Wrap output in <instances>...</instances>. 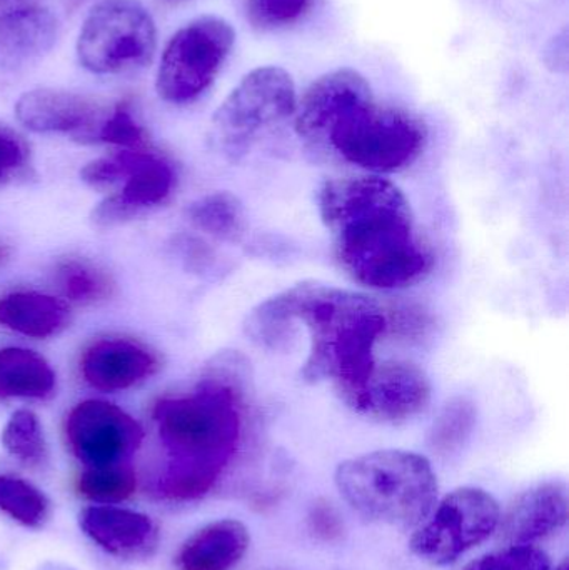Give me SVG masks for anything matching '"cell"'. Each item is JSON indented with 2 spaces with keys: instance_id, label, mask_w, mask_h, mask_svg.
I'll return each mask as SVG.
<instances>
[{
  "instance_id": "7",
  "label": "cell",
  "mask_w": 569,
  "mask_h": 570,
  "mask_svg": "<svg viewBox=\"0 0 569 570\" xmlns=\"http://www.w3.org/2000/svg\"><path fill=\"white\" fill-rule=\"evenodd\" d=\"M156 47V22L139 0H100L80 27L76 50L89 72L120 76L144 69Z\"/></svg>"
},
{
  "instance_id": "3",
  "label": "cell",
  "mask_w": 569,
  "mask_h": 570,
  "mask_svg": "<svg viewBox=\"0 0 569 570\" xmlns=\"http://www.w3.org/2000/svg\"><path fill=\"white\" fill-rule=\"evenodd\" d=\"M283 294L297 324L310 332L303 381L333 382L340 395L356 389L376 364L374 345L386 331L383 307L367 295L316 281Z\"/></svg>"
},
{
  "instance_id": "13",
  "label": "cell",
  "mask_w": 569,
  "mask_h": 570,
  "mask_svg": "<svg viewBox=\"0 0 569 570\" xmlns=\"http://www.w3.org/2000/svg\"><path fill=\"white\" fill-rule=\"evenodd\" d=\"M110 107L84 94L39 87L19 97L16 116L32 132L66 134L79 142L96 144Z\"/></svg>"
},
{
  "instance_id": "8",
  "label": "cell",
  "mask_w": 569,
  "mask_h": 570,
  "mask_svg": "<svg viewBox=\"0 0 569 570\" xmlns=\"http://www.w3.org/2000/svg\"><path fill=\"white\" fill-rule=\"evenodd\" d=\"M233 27L203 16L180 27L164 47L156 76L160 99L176 106L199 99L216 80L234 46Z\"/></svg>"
},
{
  "instance_id": "9",
  "label": "cell",
  "mask_w": 569,
  "mask_h": 570,
  "mask_svg": "<svg viewBox=\"0 0 569 570\" xmlns=\"http://www.w3.org/2000/svg\"><path fill=\"white\" fill-rule=\"evenodd\" d=\"M500 521V504L490 492L478 488L457 489L413 535L411 551L430 564H451L487 541Z\"/></svg>"
},
{
  "instance_id": "1",
  "label": "cell",
  "mask_w": 569,
  "mask_h": 570,
  "mask_svg": "<svg viewBox=\"0 0 569 570\" xmlns=\"http://www.w3.org/2000/svg\"><path fill=\"white\" fill-rule=\"evenodd\" d=\"M320 214L337 263L356 283L396 291L421 283L433 269V253L418 234L410 200L391 180H330L320 193Z\"/></svg>"
},
{
  "instance_id": "25",
  "label": "cell",
  "mask_w": 569,
  "mask_h": 570,
  "mask_svg": "<svg viewBox=\"0 0 569 570\" xmlns=\"http://www.w3.org/2000/svg\"><path fill=\"white\" fill-rule=\"evenodd\" d=\"M137 475L129 464L86 468L76 481L80 498L92 504L117 505L136 494Z\"/></svg>"
},
{
  "instance_id": "22",
  "label": "cell",
  "mask_w": 569,
  "mask_h": 570,
  "mask_svg": "<svg viewBox=\"0 0 569 570\" xmlns=\"http://www.w3.org/2000/svg\"><path fill=\"white\" fill-rule=\"evenodd\" d=\"M244 332L259 347L284 352L290 351L296 342L300 324L291 314L283 292H279L249 312L244 322Z\"/></svg>"
},
{
  "instance_id": "21",
  "label": "cell",
  "mask_w": 569,
  "mask_h": 570,
  "mask_svg": "<svg viewBox=\"0 0 569 570\" xmlns=\"http://www.w3.org/2000/svg\"><path fill=\"white\" fill-rule=\"evenodd\" d=\"M174 186V167L163 157L146 153L139 166L127 177L124 189L116 196L124 206L139 216L143 210L163 204L173 194Z\"/></svg>"
},
{
  "instance_id": "2",
  "label": "cell",
  "mask_w": 569,
  "mask_h": 570,
  "mask_svg": "<svg viewBox=\"0 0 569 570\" xmlns=\"http://www.w3.org/2000/svg\"><path fill=\"white\" fill-rule=\"evenodd\" d=\"M249 365L243 355H216L190 394L154 407L157 438L167 455L157 494L187 502L206 495L236 454Z\"/></svg>"
},
{
  "instance_id": "20",
  "label": "cell",
  "mask_w": 569,
  "mask_h": 570,
  "mask_svg": "<svg viewBox=\"0 0 569 570\" xmlns=\"http://www.w3.org/2000/svg\"><path fill=\"white\" fill-rule=\"evenodd\" d=\"M56 389L49 362L23 347L0 348V399H46Z\"/></svg>"
},
{
  "instance_id": "24",
  "label": "cell",
  "mask_w": 569,
  "mask_h": 570,
  "mask_svg": "<svg viewBox=\"0 0 569 570\" xmlns=\"http://www.w3.org/2000/svg\"><path fill=\"white\" fill-rule=\"evenodd\" d=\"M52 512L49 498L17 475L0 474V514L27 529H40Z\"/></svg>"
},
{
  "instance_id": "16",
  "label": "cell",
  "mask_w": 569,
  "mask_h": 570,
  "mask_svg": "<svg viewBox=\"0 0 569 570\" xmlns=\"http://www.w3.org/2000/svg\"><path fill=\"white\" fill-rule=\"evenodd\" d=\"M568 488L545 482L523 492L500 521L501 539L510 546H527L560 531L568 521Z\"/></svg>"
},
{
  "instance_id": "14",
  "label": "cell",
  "mask_w": 569,
  "mask_h": 570,
  "mask_svg": "<svg viewBox=\"0 0 569 570\" xmlns=\"http://www.w3.org/2000/svg\"><path fill=\"white\" fill-rule=\"evenodd\" d=\"M77 521L87 539L120 561H146L159 548L156 522L133 509L92 504L79 512Z\"/></svg>"
},
{
  "instance_id": "5",
  "label": "cell",
  "mask_w": 569,
  "mask_h": 570,
  "mask_svg": "<svg viewBox=\"0 0 569 570\" xmlns=\"http://www.w3.org/2000/svg\"><path fill=\"white\" fill-rule=\"evenodd\" d=\"M296 104V86L286 70L274 66L254 69L214 112L210 146L229 163H239L261 134L294 116Z\"/></svg>"
},
{
  "instance_id": "29",
  "label": "cell",
  "mask_w": 569,
  "mask_h": 570,
  "mask_svg": "<svg viewBox=\"0 0 569 570\" xmlns=\"http://www.w3.org/2000/svg\"><path fill=\"white\" fill-rule=\"evenodd\" d=\"M314 3L316 0H246V16L256 29H281L304 19Z\"/></svg>"
},
{
  "instance_id": "18",
  "label": "cell",
  "mask_w": 569,
  "mask_h": 570,
  "mask_svg": "<svg viewBox=\"0 0 569 570\" xmlns=\"http://www.w3.org/2000/svg\"><path fill=\"white\" fill-rule=\"evenodd\" d=\"M57 17L46 7L0 20V72H19L56 46Z\"/></svg>"
},
{
  "instance_id": "31",
  "label": "cell",
  "mask_w": 569,
  "mask_h": 570,
  "mask_svg": "<svg viewBox=\"0 0 569 570\" xmlns=\"http://www.w3.org/2000/svg\"><path fill=\"white\" fill-rule=\"evenodd\" d=\"M146 142V130L137 122L129 104H114L97 132L96 144H112V146L126 147V149H143Z\"/></svg>"
},
{
  "instance_id": "23",
  "label": "cell",
  "mask_w": 569,
  "mask_h": 570,
  "mask_svg": "<svg viewBox=\"0 0 569 570\" xmlns=\"http://www.w3.org/2000/svg\"><path fill=\"white\" fill-rule=\"evenodd\" d=\"M186 214L197 230L226 243H236L246 229L243 203L230 193L207 194L194 200Z\"/></svg>"
},
{
  "instance_id": "11",
  "label": "cell",
  "mask_w": 569,
  "mask_h": 570,
  "mask_svg": "<svg viewBox=\"0 0 569 570\" xmlns=\"http://www.w3.org/2000/svg\"><path fill=\"white\" fill-rule=\"evenodd\" d=\"M341 399L361 417L380 424H403L426 411L431 384L426 372L416 364L376 362L366 379Z\"/></svg>"
},
{
  "instance_id": "30",
  "label": "cell",
  "mask_w": 569,
  "mask_h": 570,
  "mask_svg": "<svg viewBox=\"0 0 569 570\" xmlns=\"http://www.w3.org/2000/svg\"><path fill=\"white\" fill-rule=\"evenodd\" d=\"M144 156H146V150L126 149L112 154V156L100 157L82 167L80 179L87 186L96 187V189L114 186L122 179L126 180L139 166Z\"/></svg>"
},
{
  "instance_id": "17",
  "label": "cell",
  "mask_w": 569,
  "mask_h": 570,
  "mask_svg": "<svg viewBox=\"0 0 569 570\" xmlns=\"http://www.w3.org/2000/svg\"><path fill=\"white\" fill-rule=\"evenodd\" d=\"M251 535L243 522L220 519L194 532L176 554L179 570H230L249 549Z\"/></svg>"
},
{
  "instance_id": "6",
  "label": "cell",
  "mask_w": 569,
  "mask_h": 570,
  "mask_svg": "<svg viewBox=\"0 0 569 570\" xmlns=\"http://www.w3.org/2000/svg\"><path fill=\"white\" fill-rule=\"evenodd\" d=\"M428 129L420 117L398 107L370 106L334 129L324 149L344 163L373 174H393L410 167L426 146Z\"/></svg>"
},
{
  "instance_id": "15",
  "label": "cell",
  "mask_w": 569,
  "mask_h": 570,
  "mask_svg": "<svg viewBox=\"0 0 569 570\" xmlns=\"http://www.w3.org/2000/svg\"><path fill=\"white\" fill-rule=\"evenodd\" d=\"M159 368L156 355L127 338H100L80 357V374L92 389L126 391L146 381Z\"/></svg>"
},
{
  "instance_id": "35",
  "label": "cell",
  "mask_w": 569,
  "mask_h": 570,
  "mask_svg": "<svg viewBox=\"0 0 569 570\" xmlns=\"http://www.w3.org/2000/svg\"><path fill=\"white\" fill-rule=\"evenodd\" d=\"M42 7V0H0V20L22 16Z\"/></svg>"
},
{
  "instance_id": "37",
  "label": "cell",
  "mask_w": 569,
  "mask_h": 570,
  "mask_svg": "<svg viewBox=\"0 0 569 570\" xmlns=\"http://www.w3.org/2000/svg\"><path fill=\"white\" fill-rule=\"evenodd\" d=\"M555 570H568V561H567V559H565V561L561 562V564L558 566V568L555 569Z\"/></svg>"
},
{
  "instance_id": "36",
  "label": "cell",
  "mask_w": 569,
  "mask_h": 570,
  "mask_svg": "<svg viewBox=\"0 0 569 570\" xmlns=\"http://www.w3.org/2000/svg\"><path fill=\"white\" fill-rule=\"evenodd\" d=\"M10 259V247L9 244L3 243L2 239H0V267L6 266L7 263H9Z\"/></svg>"
},
{
  "instance_id": "26",
  "label": "cell",
  "mask_w": 569,
  "mask_h": 570,
  "mask_svg": "<svg viewBox=\"0 0 569 570\" xmlns=\"http://www.w3.org/2000/svg\"><path fill=\"white\" fill-rule=\"evenodd\" d=\"M0 442L9 455L22 462L23 465L36 468L46 461V438H43L39 417L32 411L20 409L13 412L3 428Z\"/></svg>"
},
{
  "instance_id": "28",
  "label": "cell",
  "mask_w": 569,
  "mask_h": 570,
  "mask_svg": "<svg viewBox=\"0 0 569 570\" xmlns=\"http://www.w3.org/2000/svg\"><path fill=\"white\" fill-rule=\"evenodd\" d=\"M474 421H477V412L471 402L467 399L451 401L431 428V449L438 454H453L470 438Z\"/></svg>"
},
{
  "instance_id": "4",
  "label": "cell",
  "mask_w": 569,
  "mask_h": 570,
  "mask_svg": "<svg viewBox=\"0 0 569 570\" xmlns=\"http://www.w3.org/2000/svg\"><path fill=\"white\" fill-rule=\"evenodd\" d=\"M337 491L367 521L410 529L433 511L438 481L431 462L416 452H367L341 462Z\"/></svg>"
},
{
  "instance_id": "19",
  "label": "cell",
  "mask_w": 569,
  "mask_h": 570,
  "mask_svg": "<svg viewBox=\"0 0 569 570\" xmlns=\"http://www.w3.org/2000/svg\"><path fill=\"white\" fill-rule=\"evenodd\" d=\"M69 322L66 304L52 295L20 291L0 298V324L27 337L59 334Z\"/></svg>"
},
{
  "instance_id": "10",
  "label": "cell",
  "mask_w": 569,
  "mask_h": 570,
  "mask_svg": "<svg viewBox=\"0 0 569 570\" xmlns=\"http://www.w3.org/2000/svg\"><path fill=\"white\" fill-rule=\"evenodd\" d=\"M63 435L80 464L107 468L127 464L143 444L144 429L119 405L87 399L67 414Z\"/></svg>"
},
{
  "instance_id": "12",
  "label": "cell",
  "mask_w": 569,
  "mask_h": 570,
  "mask_svg": "<svg viewBox=\"0 0 569 570\" xmlns=\"http://www.w3.org/2000/svg\"><path fill=\"white\" fill-rule=\"evenodd\" d=\"M374 102L373 89L354 69H337L314 80L294 110L297 136L324 147L347 117Z\"/></svg>"
},
{
  "instance_id": "32",
  "label": "cell",
  "mask_w": 569,
  "mask_h": 570,
  "mask_svg": "<svg viewBox=\"0 0 569 570\" xmlns=\"http://www.w3.org/2000/svg\"><path fill=\"white\" fill-rule=\"evenodd\" d=\"M30 174L32 163L29 146L12 127L0 122V189L23 183Z\"/></svg>"
},
{
  "instance_id": "27",
  "label": "cell",
  "mask_w": 569,
  "mask_h": 570,
  "mask_svg": "<svg viewBox=\"0 0 569 570\" xmlns=\"http://www.w3.org/2000/svg\"><path fill=\"white\" fill-rule=\"evenodd\" d=\"M56 283L63 297L77 304H96L109 297V276L89 261L67 259L57 266Z\"/></svg>"
},
{
  "instance_id": "33",
  "label": "cell",
  "mask_w": 569,
  "mask_h": 570,
  "mask_svg": "<svg viewBox=\"0 0 569 570\" xmlns=\"http://www.w3.org/2000/svg\"><path fill=\"white\" fill-rule=\"evenodd\" d=\"M550 558L533 546H510L503 551L483 556L463 570H550Z\"/></svg>"
},
{
  "instance_id": "34",
  "label": "cell",
  "mask_w": 569,
  "mask_h": 570,
  "mask_svg": "<svg viewBox=\"0 0 569 570\" xmlns=\"http://www.w3.org/2000/svg\"><path fill=\"white\" fill-rule=\"evenodd\" d=\"M311 532L321 541L334 542L343 535V521L330 502L320 499L314 502L307 515Z\"/></svg>"
}]
</instances>
